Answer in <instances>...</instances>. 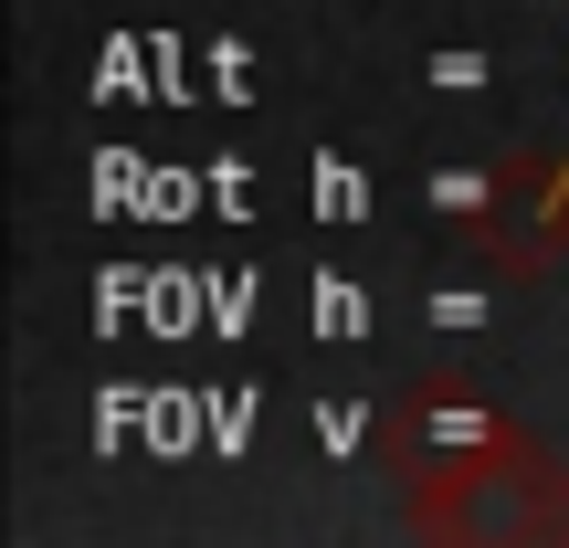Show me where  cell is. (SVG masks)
Listing matches in <instances>:
<instances>
[{
	"label": "cell",
	"mask_w": 569,
	"mask_h": 548,
	"mask_svg": "<svg viewBox=\"0 0 569 548\" xmlns=\"http://www.w3.org/2000/svg\"><path fill=\"white\" fill-rule=\"evenodd\" d=\"M401 507L432 538H569V465L538 432L465 411L401 465Z\"/></svg>",
	"instance_id": "6da1fadb"
}]
</instances>
